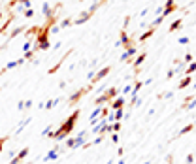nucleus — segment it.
Instances as JSON below:
<instances>
[{"instance_id":"37","label":"nucleus","mask_w":196,"mask_h":164,"mask_svg":"<svg viewBox=\"0 0 196 164\" xmlns=\"http://www.w3.org/2000/svg\"><path fill=\"white\" fill-rule=\"evenodd\" d=\"M117 153H119V157L122 158V155H125V149H122V147H119V151H117Z\"/></svg>"},{"instance_id":"2","label":"nucleus","mask_w":196,"mask_h":164,"mask_svg":"<svg viewBox=\"0 0 196 164\" xmlns=\"http://www.w3.org/2000/svg\"><path fill=\"white\" fill-rule=\"evenodd\" d=\"M49 29H51V25L43 27V29L40 30V34L36 36V45H34V51H38V49L45 51V49H49V47H51V43H49Z\"/></svg>"},{"instance_id":"21","label":"nucleus","mask_w":196,"mask_h":164,"mask_svg":"<svg viewBox=\"0 0 196 164\" xmlns=\"http://www.w3.org/2000/svg\"><path fill=\"white\" fill-rule=\"evenodd\" d=\"M192 128H194V125H187V126H183V128H181V130L177 132V136H183V134H187V132H190Z\"/></svg>"},{"instance_id":"35","label":"nucleus","mask_w":196,"mask_h":164,"mask_svg":"<svg viewBox=\"0 0 196 164\" xmlns=\"http://www.w3.org/2000/svg\"><path fill=\"white\" fill-rule=\"evenodd\" d=\"M192 162H194V155H189L187 157V164H192Z\"/></svg>"},{"instance_id":"36","label":"nucleus","mask_w":196,"mask_h":164,"mask_svg":"<svg viewBox=\"0 0 196 164\" xmlns=\"http://www.w3.org/2000/svg\"><path fill=\"white\" fill-rule=\"evenodd\" d=\"M172 96H174V91H168L166 95H164V98H172Z\"/></svg>"},{"instance_id":"14","label":"nucleus","mask_w":196,"mask_h":164,"mask_svg":"<svg viewBox=\"0 0 196 164\" xmlns=\"http://www.w3.org/2000/svg\"><path fill=\"white\" fill-rule=\"evenodd\" d=\"M106 95L109 96V100H113V98H117V95H119V91H117L115 87H108V89H106Z\"/></svg>"},{"instance_id":"7","label":"nucleus","mask_w":196,"mask_h":164,"mask_svg":"<svg viewBox=\"0 0 196 164\" xmlns=\"http://www.w3.org/2000/svg\"><path fill=\"white\" fill-rule=\"evenodd\" d=\"M85 138H87V134H85V132H79V134L76 136V144H74V149H79L81 145H85V144H87Z\"/></svg>"},{"instance_id":"10","label":"nucleus","mask_w":196,"mask_h":164,"mask_svg":"<svg viewBox=\"0 0 196 164\" xmlns=\"http://www.w3.org/2000/svg\"><path fill=\"white\" fill-rule=\"evenodd\" d=\"M145 57H147L145 53H140V55L136 57V60H132V64H134V68H136V72H138V68H140V66L143 64V60H145Z\"/></svg>"},{"instance_id":"18","label":"nucleus","mask_w":196,"mask_h":164,"mask_svg":"<svg viewBox=\"0 0 196 164\" xmlns=\"http://www.w3.org/2000/svg\"><path fill=\"white\" fill-rule=\"evenodd\" d=\"M194 72H196V62H194V60H192V62H190V64H189V68H187V70H185V74H187V76H192V74H194Z\"/></svg>"},{"instance_id":"4","label":"nucleus","mask_w":196,"mask_h":164,"mask_svg":"<svg viewBox=\"0 0 196 164\" xmlns=\"http://www.w3.org/2000/svg\"><path fill=\"white\" fill-rule=\"evenodd\" d=\"M125 104H127V98H125V96H117V98H113V100H111L109 108L115 111V109H122V108H125Z\"/></svg>"},{"instance_id":"9","label":"nucleus","mask_w":196,"mask_h":164,"mask_svg":"<svg viewBox=\"0 0 196 164\" xmlns=\"http://www.w3.org/2000/svg\"><path fill=\"white\" fill-rule=\"evenodd\" d=\"M190 83H192V76H187V74H185V78H183V79L179 81L177 89H187V87H189Z\"/></svg>"},{"instance_id":"5","label":"nucleus","mask_w":196,"mask_h":164,"mask_svg":"<svg viewBox=\"0 0 196 164\" xmlns=\"http://www.w3.org/2000/svg\"><path fill=\"white\" fill-rule=\"evenodd\" d=\"M89 91H91V87H89V89H79L78 92H74V95H72V96H68V102H72V104H76V102H78V100H79V98H81L83 95H87V92H89Z\"/></svg>"},{"instance_id":"22","label":"nucleus","mask_w":196,"mask_h":164,"mask_svg":"<svg viewBox=\"0 0 196 164\" xmlns=\"http://www.w3.org/2000/svg\"><path fill=\"white\" fill-rule=\"evenodd\" d=\"M183 108H185V109H194V108H196V98H192L190 102H187Z\"/></svg>"},{"instance_id":"42","label":"nucleus","mask_w":196,"mask_h":164,"mask_svg":"<svg viewBox=\"0 0 196 164\" xmlns=\"http://www.w3.org/2000/svg\"><path fill=\"white\" fill-rule=\"evenodd\" d=\"M2 74H4V70H2V72H0V76H2Z\"/></svg>"},{"instance_id":"41","label":"nucleus","mask_w":196,"mask_h":164,"mask_svg":"<svg viewBox=\"0 0 196 164\" xmlns=\"http://www.w3.org/2000/svg\"><path fill=\"white\" fill-rule=\"evenodd\" d=\"M2 17H4V13H0V21H2Z\"/></svg>"},{"instance_id":"28","label":"nucleus","mask_w":196,"mask_h":164,"mask_svg":"<svg viewBox=\"0 0 196 164\" xmlns=\"http://www.w3.org/2000/svg\"><path fill=\"white\" fill-rule=\"evenodd\" d=\"M29 123H30V119H27V121H23V123L19 125V128H17V132H19V130H23V128H24V126H27Z\"/></svg>"},{"instance_id":"16","label":"nucleus","mask_w":196,"mask_h":164,"mask_svg":"<svg viewBox=\"0 0 196 164\" xmlns=\"http://www.w3.org/2000/svg\"><path fill=\"white\" fill-rule=\"evenodd\" d=\"M59 100H60V98H51V100H47V102L43 104V108H45V109H53V108L59 104Z\"/></svg>"},{"instance_id":"29","label":"nucleus","mask_w":196,"mask_h":164,"mask_svg":"<svg viewBox=\"0 0 196 164\" xmlns=\"http://www.w3.org/2000/svg\"><path fill=\"white\" fill-rule=\"evenodd\" d=\"M176 76V70H168V74H166V79H172Z\"/></svg>"},{"instance_id":"12","label":"nucleus","mask_w":196,"mask_h":164,"mask_svg":"<svg viewBox=\"0 0 196 164\" xmlns=\"http://www.w3.org/2000/svg\"><path fill=\"white\" fill-rule=\"evenodd\" d=\"M181 25H183V19H176V21L170 25V29H168V30H170V32H176V30H179V27H181Z\"/></svg>"},{"instance_id":"17","label":"nucleus","mask_w":196,"mask_h":164,"mask_svg":"<svg viewBox=\"0 0 196 164\" xmlns=\"http://www.w3.org/2000/svg\"><path fill=\"white\" fill-rule=\"evenodd\" d=\"M64 144H66L68 149H74V144H76V136H68V138L64 140Z\"/></svg>"},{"instance_id":"32","label":"nucleus","mask_w":196,"mask_h":164,"mask_svg":"<svg viewBox=\"0 0 196 164\" xmlns=\"http://www.w3.org/2000/svg\"><path fill=\"white\" fill-rule=\"evenodd\" d=\"M111 140H113V144H117L119 142V134L117 132H111Z\"/></svg>"},{"instance_id":"39","label":"nucleus","mask_w":196,"mask_h":164,"mask_svg":"<svg viewBox=\"0 0 196 164\" xmlns=\"http://www.w3.org/2000/svg\"><path fill=\"white\" fill-rule=\"evenodd\" d=\"M96 2H98V4H102V2H106V0H96Z\"/></svg>"},{"instance_id":"3","label":"nucleus","mask_w":196,"mask_h":164,"mask_svg":"<svg viewBox=\"0 0 196 164\" xmlns=\"http://www.w3.org/2000/svg\"><path fill=\"white\" fill-rule=\"evenodd\" d=\"M109 72H111V66H104L102 70H98V74H94V78H92L91 81H92V83H98L100 79H104V78H106Z\"/></svg>"},{"instance_id":"26","label":"nucleus","mask_w":196,"mask_h":164,"mask_svg":"<svg viewBox=\"0 0 196 164\" xmlns=\"http://www.w3.org/2000/svg\"><path fill=\"white\" fill-rule=\"evenodd\" d=\"M183 59H185V62H187V64H190V62L194 60V57H192V53H187V55H185Z\"/></svg>"},{"instance_id":"24","label":"nucleus","mask_w":196,"mask_h":164,"mask_svg":"<svg viewBox=\"0 0 196 164\" xmlns=\"http://www.w3.org/2000/svg\"><path fill=\"white\" fill-rule=\"evenodd\" d=\"M15 66H19V62H17V60H13V62H8V64H6V68H4V72H6V70H11V68H15Z\"/></svg>"},{"instance_id":"13","label":"nucleus","mask_w":196,"mask_h":164,"mask_svg":"<svg viewBox=\"0 0 196 164\" xmlns=\"http://www.w3.org/2000/svg\"><path fill=\"white\" fill-rule=\"evenodd\" d=\"M153 34H155V27H151V29H149V30H147V32H143V34H141V36H140V42H141V43H143V42H145V40H149V38H151V36H153Z\"/></svg>"},{"instance_id":"19","label":"nucleus","mask_w":196,"mask_h":164,"mask_svg":"<svg viewBox=\"0 0 196 164\" xmlns=\"http://www.w3.org/2000/svg\"><path fill=\"white\" fill-rule=\"evenodd\" d=\"M21 4V10H30V0H17Z\"/></svg>"},{"instance_id":"30","label":"nucleus","mask_w":196,"mask_h":164,"mask_svg":"<svg viewBox=\"0 0 196 164\" xmlns=\"http://www.w3.org/2000/svg\"><path fill=\"white\" fill-rule=\"evenodd\" d=\"M8 142V136H4V138H0V151H2V147H4V144Z\"/></svg>"},{"instance_id":"33","label":"nucleus","mask_w":196,"mask_h":164,"mask_svg":"<svg viewBox=\"0 0 196 164\" xmlns=\"http://www.w3.org/2000/svg\"><path fill=\"white\" fill-rule=\"evenodd\" d=\"M49 132H51V126H45L43 132H42V136H49Z\"/></svg>"},{"instance_id":"38","label":"nucleus","mask_w":196,"mask_h":164,"mask_svg":"<svg viewBox=\"0 0 196 164\" xmlns=\"http://www.w3.org/2000/svg\"><path fill=\"white\" fill-rule=\"evenodd\" d=\"M117 164H127V162H125V158H121V160H119Z\"/></svg>"},{"instance_id":"1","label":"nucleus","mask_w":196,"mask_h":164,"mask_svg":"<svg viewBox=\"0 0 196 164\" xmlns=\"http://www.w3.org/2000/svg\"><path fill=\"white\" fill-rule=\"evenodd\" d=\"M78 117H79V109H76V111H74L70 117H68V119L53 132V134H49V136H51L53 140H55V142H62V140H66L68 136H72V132H74V126H76V123H78Z\"/></svg>"},{"instance_id":"6","label":"nucleus","mask_w":196,"mask_h":164,"mask_svg":"<svg viewBox=\"0 0 196 164\" xmlns=\"http://www.w3.org/2000/svg\"><path fill=\"white\" fill-rule=\"evenodd\" d=\"M27 155H29V147H24V149H21V151H19V155H17V157H13V158L10 160V164H21V162H23V158L27 157Z\"/></svg>"},{"instance_id":"11","label":"nucleus","mask_w":196,"mask_h":164,"mask_svg":"<svg viewBox=\"0 0 196 164\" xmlns=\"http://www.w3.org/2000/svg\"><path fill=\"white\" fill-rule=\"evenodd\" d=\"M91 15H92L91 11H85V15H81V17H78L76 21H74V25H83L85 21H89V19H91Z\"/></svg>"},{"instance_id":"25","label":"nucleus","mask_w":196,"mask_h":164,"mask_svg":"<svg viewBox=\"0 0 196 164\" xmlns=\"http://www.w3.org/2000/svg\"><path fill=\"white\" fill-rule=\"evenodd\" d=\"M127 53H128V57H130V59H132V57H134V55H136V47H134V45H130V47H128V49H127Z\"/></svg>"},{"instance_id":"40","label":"nucleus","mask_w":196,"mask_h":164,"mask_svg":"<svg viewBox=\"0 0 196 164\" xmlns=\"http://www.w3.org/2000/svg\"><path fill=\"white\" fill-rule=\"evenodd\" d=\"M192 89H196V81H194V83H192Z\"/></svg>"},{"instance_id":"34","label":"nucleus","mask_w":196,"mask_h":164,"mask_svg":"<svg viewBox=\"0 0 196 164\" xmlns=\"http://www.w3.org/2000/svg\"><path fill=\"white\" fill-rule=\"evenodd\" d=\"M32 15H34L32 10H24V17H32Z\"/></svg>"},{"instance_id":"20","label":"nucleus","mask_w":196,"mask_h":164,"mask_svg":"<svg viewBox=\"0 0 196 164\" xmlns=\"http://www.w3.org/2000/svg\"><path fill=\"white\" fill-rule=\"evenodd\" d=\"M23 30H24V27H19V29H13V30H11V34H10V40H13L15 36H19V34L23 32Z\"/></svg>"},{"instance_id":"15","label":"nucleus","mask_w":196,"mask_h":164,"mask_svg":"<svg viewBox=\"0 0 196 164\" xmlns=\"http://www.w3.org/2000/svg\"><path fill=\"white\" fill-rule=\"evenodd\" d=\"M106 102H111V100H109V96L106 95V92H104L102 96H98V98L94 100V104H96V106H102V104H106Z\"/></svg>"},{"instance_id":"27","label":"nucleus","mask_w":196,"mask_h":164,"mask_svg":"<svg viewBox=\"0 0 196 164\" xmlns=\"http://www.w3.org/2000/svg\"><path fill=\"white\" fill-rule=\"evenodd\" d=\"M177 43H181V45H185V43H189V36H181V38L177 40Z\"/></svg>"},{"instance_id":"23","label":"nucleus","mask_w":196,"mask_h":164,"mask_svg":"<svg viewBox=\"0 0 196 164\" xmlns=\"http://www.w3.org/2000/svg\"><path fill=\"white\" fill-rule=\"evenodd\" d=\"M127 95H132V85H127L122 89V96H127Z\"/></svg>"},{"instance_id":"31","label":"nucleus","mask_w":196,"mask_h":164,"mask_svg":"<svg viewBox=\"0 0 196 164\" xmlns=\"http://www.w3.org/2000/svg\"><path fill=\"white\" fill-rule=\"evenodd\" d=\"M30 43H32V42H27V43L23 45V51H24V53H27V51H30Z\"/></svg>"},{"instance_id":"8","label":"nucleus","mask_w":196,"mask_h":164,"mask_svg":"<svg viewBox=\"0 0 196 164\" xmlns=\"http://www.w3.org/2000/svg\"><path fill=\"white\" fill-rule=\"evenodd\" d=\"M59 153H60V147H55L53 151H49V153L45 155L43 160H45V162H49V160H57V158H59Z\"/></svg>"}]
</instances>
